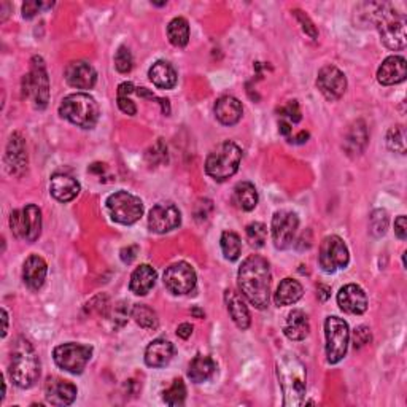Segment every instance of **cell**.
I'll return each instance as SVG.
<instances>
[{
    "instance_id": "cell-1",
    "label": "cell",
    "mask_w": 407,
    "mask_h": 407,
    "mask_svg": "<svg viewBox=\"0 0 407 407\" xmlns=\"http://www.w3.org/2000/svg\"><path fill=\"white\" fill-rule=\"evenodd\" d=\"M239 288L246 301L256 309H266L271 295V268L263 256L251 255L240 266Z\"/></svg>"
},
{
    "instance_id": "cell-2",
    "label": "cell",
    "mask_w": 407,
    "mask_h": 407,
    "mask_svg": "<svg viewBox=\"0 0 407 407\" xmlns=\"http://www.w3.org/2000/svg\"><path fill=\"white\" fill-rule=\"evenodd\" d=\"M369 19L376 24L380 38L390 50L406 48V16L396 13L390 4H366Z\"/></svg>"
},
{
    "instance_id": "cell-3",
    "label": "cell",
    "mask_w": 407,
    "mask_h": 407,
    "mask_svg": "<svg viewBox=\"0 0 407 407\" xmlns=\"http://www.w3.org/2000/svg\"><path fill=\"white\" fill-rule=\"evenodd\" d=\"M277 377L283 391V404L298 407L305 396V366L298 357L286 353L277 359Z\"/></svg>"
},
{
    "instance_id": "cell-4",
    "label": "cell",
    "mask_w": 407,
    "mask_h": 407,
    "mask_svg": "<svg viewBox=\"0 0 407 407\" xmlns=\"http://www.w3.org/2000/svg\"><path fill=\"white\" fill-rule=\"evenodd\" d=\"M10 377L19 389H31L40 377L38 355L32 344L24 337H19L13 345Z\"/></svg>"
},
{
    "instance_id": "cell-5",
    "label": "cell",
    "mask_w": 407,
    "mask_h": 407,
    "mask_svg": "<svg viewBox=\"0 0 407 407\" xmlns=\"http://www.w3.org/2000/svg\"><path fill=\"white\" fill-rule=\"evenodd\" d=\"M59 113H61L63 118L69 119L72 124L78 126V128L92 129L99 121L101 110H99L94 97L85 94V92H75V94L67 96L61 102Z\"/></svg>"
},
{
    "instance_id": "cell-6",
    "label": "cell",
    "mask_w": 407,
    "mask_h": 407,
    "mask_svg": "<svg viewBox=\"0 0 407 407\" xmlns=\"http://www.w3.org/2000/svg\"><path fill=\"white\" fill-rule=\"evenodd\" d=\"M240 161H242V150L234 142L226 140L207 158L205 172L217 182H224L239 170Z\"/></svg>"
},
{
    "instance_id": "cell-7",
    "label": "cell",
    "mask_w": 407,
    "mask_h": 407,
    "mask_svg": "<svg viewBox=\"0 0 407 407\" xmlns=\"http://www.w3.org/2000/svg\"><path fill=\"white\" fill-rule=\"evenodd\" d=\"M23 96L31 97L37 110L46 109L50 102V78L42 56H34L31 72L23 78Z\"/></svg>"
},
{
    "instance_id": "cell-8",
    "label": "cell",
    "mask_w": 407,
    "mask_h": 407,
    "mask_svg": "<svg viewBox=\"0 0 407 407\" xmlns=\"http://www.w3.org/2000/svg\"><path fill=\"white\" fill-rule=\"evenodd\" d=\"M107 210L113 222L134 224L143 215V202L128 191H118L107 199Z\"/></svg>"
},
{
    "instance_id": "cell-9",
    "label": "cell",
    "mask_w": 407,
    "mask_h": 407,
    "mask_svg": "<svg viewBox=\"0 0 407 407\" xmlns=\"http://www.w3.org/2000/svg\"><path fill=\"white\" fill-rule=\"evenodd\" d=\"M326 336V359L328 363L336 364L345 357L349 349L350 330L347 322L339 317H328L325 322Z\"/></svg>"
},
{
    "instance_id": "cell-10",
    "label": "cell",
    "mask_w": 407,
    "mask_h": 407,
    "mask_svg": "<svg viewBox=\"0 0 407 407\" xmlns=\"http://www.w3.org/2000/svg\"><path fill=\"white\" fill-rule=\"evenodd\" d=\"M10 228L15 237L36 242L42 232V210L29 204L21 210H13L10 215Z\"/></svg>"
},
{
    "instance_id": "cell-11",
    "label": "cell",
    "mask_w": 407,
    "mask_h": 407,
    "mask_svg": "<svg viewBox=\"0 0 407 407\" xmlns=\"http://www.w3.org/2000/svg\"><path fill=\"white\" fill-rule=\"evenodd\" d=\"M53 357L61 369L70 374H82L92 357V349L89 345L69 342L58 345L53 352Z\"/></svg>"
},
{
    "instance_id": "cell-12",
    "label": "cell",
    "mask_w": 407,
    "mask_h": 407,
    "mask_svg": "<svg viewBox=\"0 0 407 407\" xmlns=\"http://www.w3.org/2000/svg\"><path fill=\"white\" fill-rule=\"evenodd\" d=\"M350 255L349 249L342 239L339 236H328L323 239L322 245H320V255L318 263L320 268L325 272L332 273L337 269H345L349 266Z\"/></svg>"
},
{
    "instance_id": "cell-13",
    "label": "cell",
    "mask_w": 407,
    "mask_h": 407,
    "mask_svg": "<svg viewBox=\"0 0 407 407\" xmlns=\"http://www.w3.org/2000/svg\"><path fill=\"white\" fill-rule=\"evenodd\" d=\"M299 218L295 212L278 210L272 217V240L276 249L286 250L295 242Z\"/></svg>"
},
{
    "instance_id": "cell-14",
    "label": "cell",
    "mask_w": 407,
    "mask_h": 407,
    "mask_svg": "<svg viewBox=\"0 0 407 407\" xmlns=\"http://www.w3.org/2000/svg\"><path fill=\"white\" fill-rule=\"evenodd\" d=\"M196 272L188 263L170 264L164 272V285L173 295H188L196 288Z\"/></svg>"
},
{
    "instance_id": "cell-15",
    "label": "cell",
    "mask_w": 407,
    "mask_h": 407,
    "mask_svg": "<svg viewBox=\"0 0 407 407\" xmlns=\"http://www.w3.org/2000/svg\"><path fill=\"white\" fill-rule=\"evenodd\" d=\"M180 223H182V213L170 202L156 204L150 210L148 226L153 232L165 234V232L178 228Z\"/></svg>"
},
{
    "instance_id": "cell-16",
    "label": "cell",
    "mask_w": 407,
    "mask_h": 407,
    "mask_svg": "<svg viewBox=\"0 0 407 407\" xmlns=\"http://www.w3.org/2000/svg\"><path fill=\"white\" fill-rule=\"evenodd\" d=\"M317 86L328 101H339L347 89V78L335 65H325L318 72Z\"/></svg>"
},
{
    "instance_id": "cell-17",
    "label": "cell",
    "mask_w": 407,
    "mask_h": 407,
    "mask_svg": "<svg viewBox=\"0 0 407 407\" xmlns=\"http://www.w3.org/2000/svg\"><path fill=\"white\" fill-rule=\"evenodd\" d=\"M5 165L10 175H23L28 169V150H26L24 137L19 132L11 134L6 145Z\"/></svg>"
},
{
    "instance_id": "cell-18",
    "label": "cell",
    "mask_w": 407,
    "mask_h": 407,
    "mask_svg": "<svg viewBox=\"0 0 407 407\" xmlns=\"http://www.w3.org/2000/svg\"><path fill=\"white\" fill-rule=\"evenodd\" d=\"M337 304L340 309L352 315H362L368 309V296L362 286L355 283L345 285L337 293Z\"/></svg>"
},
{
    "instance_id": "cell-19",
    "label": "cell",
    "mask_w": 407,
    "mask_h": 407,
    "mask_svg": "<svg viewBox=\"0 0 407 407\" xmlns=\"http://www.w3.org/2000/svg\"><path fill=\"white\" fill-rule=\"evenodd\" d=\"M45 398L51 406H70L77 398V386L63 379H48L45 385Z\"/></svg>"
},
{
    "instance_id": "cell-20",
    "label": "cell",
    "mask_w": 407,
    "mask_h": 407,
    "mask_svg": "<svg viewBox=\"0 0 407 407\" xmlns=\"http://www.w3.org/2000/svg\"><path fill=\"white\" fill-rule=\"evenodd\" d=\"M65 80L77 89H91L97 82V72L88 63L75 61L65 67Z\"/></svg>"
},
{
    "instance_id": "cell-21",
    "label": "cell",
    "mask_w": 407,
    "mask_h": 407,
    "mask_svg": "<svg viewBox=\"0 0 407 407\" xmlns=\"http://www.w3.org/2000/svg\"><path fill=\"white\" fill-rule=\"evenodd\" d=\"M407 77V64L403 56H390L377 70V80L380 85L391 86L403 83Z\"/></svg>"
},
{
    "instance_id": "cell-22",
    "label": "cell",
    "mask_w": 407,
    "mask_h": 407,
    "mask_svg": "<svg viewBox=\"0 0 407 407\" xmlns=\"http://www.w3.org/2000/svg\"><path fill=\"white\" fill-rule=\"evenodd\" d=\"M50 192L59 202H70L78 196L80 183L67 173H55L50 182Z\"/></svg>"
},
{
    "instance_id": "cell-23",
    "label": "cell",
    "mask_w": 407,
    "mask_h": 407,
    "mask_svg": "<svg viewBox=\"0 0 407 407\" xmlns=\"http://www.w3.org/2000/svg\"><path fill=\"white\" fill-rule=\"evenodd\" d=\"M173 353H175V349H173L172 342L165 339H155L146 347L145 363L150 368H164L165 364L170 363Z\"/></svg>"
},
{
    "instance_id": "cell-24",
    "label": "cell",
    "mask_w": 407,
    "mask_h": 407,
    "mask_svg": "<svg viewBox=\"0 0 407 407\" xmlns=\"http://www.w3.org/2000/svg\"><path fill=\"white\" fill-rule=\"evenodd\" d=\"M46 273H48V266H46L45 259L38 255H32L26 259L23 268V280L24 283L29 286L31 290H40L45 283Z\"/></svg>"
},
{
    "instance_id": "cell-25",
    "label": "cell",
    "mask_w": 407,
    "mask_h": 407,
    "mask_svg": "<svg viewBox=\"0 0 407 407\" xmlns=\"http://www.w3.org/2000/svg\"><path fill=\"white\" fill-rule=\"evenodd\" d=\"M369 134L368 129H366V124L362 119L353 123L350 126V129L347 131V134L344 137V148L347 151V155L355 158L359 156L364 151L366 145H368Z\"/></svg>"
},
{
    "instance_id": "cell-26",
    "label": "cell",
    "mask_w": 407,
    "mask_h": 407,
    "mask_svg": "<svg viewBox=\"0 0 407 407\" xmlns=\"http://www.w3.org/2000/svg\"><path fill=\"white\" fill-rule=\"evenodd\" d=\"M242 102L232 96L219 97L215 104V116L224 126L237 124L242 118Z\"/></svg>"
},
{
    "instance_id": "cell-27",
    "label": "cell",
    "mask_w": 407,
    "mask_h": 407,
    "mask_svg": "<svg viewBox=\"0 0 407 407\" xmlns=\"http://www.w3.org/2000/svg\"><path fill=\"white\" fill-rule=\"evenodd\" d=\"M224 303L226 307H228V312L232 318V322L236 323L239 330H249L250 328V312L246 309L245 303L242 301V298L239 296V293L234 290H226L224 291Z\"/></svg>"
},
{
    "instance_id": "cell-28",
    "label": "cell",
    "mask_w": 407,
    "mask_h": 407,
    "mask_svg": "<svg viewBox=\"0 0 407 407\" xmlns=\"http://www.w3.org/2000/svg\"><path fill=\"white\" fill-rule=\"evenodd\" d=\"M156 283V271L150 264H142L132 272L129 288L137 296H145Z\"/></svg>"
},
{
    "instance_id": "cell-29",
    "label": "cell",
    "mask_w": 407,
    "mask_h": 407,
    "mask_svg": "<svg viewBox=\"0 0 407 407\" xmlns=\"http://www.w3.org/2000/svg\"><path fill=\"white\" fill-rule=\"evenodd\" d=\"M310 325L309 318H307L303 310H293L286 317V322L283 325V335L290 340H304L309 336Z\"/></svg>"
},
{
    "instance_id": "cell-30",
    "label": "cell",
    "mask_w": 407,
    "mask_h": 407,
    "mask_svg": "<svg viewBox=\"0 0 407 407\" xmlns=\"http://www.w3.org/2000/svg\"><path fill=\"white\" fill-rule=\"evenodd\" d=\"M153 85L161 89H172L177 85V72L169 63L156 61L148 70Z\"/></svg>"
},
{
    "instance_id": "cell-31",
    "label": "cell",
    "mask_w": 407,
    "mask_h": 407,
    "mask_svg": "<svg viewBox=\"0 0 407 407\" xmlns=\"http://www.w3.org/2000/svg\"><path fill=\"white\" fill-rule=\"evenodd\" d=\"M304 290L303 285L298 282L295 278H283L280 282L278 288L276 291V296H273V301L280 307V305H291L298 303L299 299L303 298Z\"/></svg>"
},
{
    "instance_id": "cell-32",
    "label": "cell",
    "mask_w": 407,
    "mask_h": 407,
    "mask_svg": "<svg viewBox=\"0 0 407 407\" xmlns=\"http://www.w3.org/2000/svg\"><path fill=\"white\" fill-rule=\"evenodd\" d=\"M232 204L237 209L250 212L258 205V191L255 185L250 182H240L236 185L234 192H232Z\"/></svg>"
},
{
    "instance_id": "cell-33",
    "label": "cell",
    "mask_w": 407,
    "mask_h": 407,
    "mask_svg": "<svg viewBox=\"0 0 407 407\" xmlns=\"http://www.w3.org/2000/svg\"><path fill=\"white\" fill-rule=\"evenodd\" d=\"M215 369H217V366L215 363H213V359L210 357L196 355L195 358H192V362L190 363L188 377L191 379V382L202 384L213 376Z\"/></svg>"
},
{
    "instance_id": "cell-34",
    "label": "cell",
    "mask_w": 407,
    "mask_h": 407,
    "mask_svg": "<svg viewBox=\"0 0 407 407\" xmlns=\"http://www.w3.org/2000/svg\"><path fill=\"white\" fill-rule=\"evenodd\" d=\"M168 37L177 48H183L190 42V24L185 18H173L168 26Z\"/></svg>"
},
{
    "instance_id": "cell-35",
    "label": "cell",
    "mask_w": 407,
    "mask_h": 407,
    "mask_svg": "<svg viewBox=\"0 0 407 407\" xmlns=\"http://www.w3.org/2000/svg\"><path fill=\"white\" fill-rule=\"evenodd\" d=\"M131 315L132 318H134V322L139 326H142L143 330H150V331L158 330L159 318H158V313L153 310L151 307L145 305V304H136L134 307H132Z\"/></svg>"
},
{
    "instance_id": "cell-36",
    "label": "cell",
    "mask_w": 407,
    "mask_h": 407,
    "mask_svg": "<svg viewBox=\"0 0 407 407\" xmlns=\"http://www.w3.org/2000/svg\"><path fill=\"white\" fill-rule=\"evenodd\" d=\"M222 250L226 259L229 261H236V259L240 256V251H242V242H240V237L232 231H224L222 234Z\"/></svg>"
},
{
    "instance_id": "cell-37",
    "label": "cell",
    "mask_w": 407,
    "mask_h": 407,
    "mask_svg": "<svg viewBox=\"0 0 407 407\" xmlns=\"http://www.w3.org/2000/svg\"><path fill=\"white\" fill-rule=\"evenodd\" d=\"M186 398V386L182 379H175L168 390L163 393V399L168 406H182Z\"/></svg>"
},
{
    "instance_id": "cell-38",
    "label": "cell",
    "mask_w": 407,
    "mask_h": 407,
    "mask_svg": "<svg viewBox=\"0 0 407 407\" xmlns=\"http://www.w3.org/2000/svg\"><path fill=\"white\" fill-rule=\"evenodd\" d=\"M386 146L391 151L399 153V155H406V129L404 126L398 124L391 128L386 134Z\"/></svg>"
},
{
    "instance_id": "cell-39",
    "label": "cell",
    "mask_w": 407,
    "mask_h": 407,
    "mask_svg": "<svg viewBox=\"0 0 407 407\" xmlns=\"http://www.w3.org/2000/svg\"><path fill=\"white\" fill-rule=\"evenodd\" d=\"M386 228H389V213L382 209H377L371 213L369 217V229L374 237H382Z\"/></svg>"
},
{
    "instance_id": "cell-40",
    "label": "cell",
    "mask_w": 407,
    "mask_h": 407,
    "mask_svg": "<svg viewBox=\"0 0 407 407\" xmlns=\"http://www.w3.org/2000/svg\"><path fill=\"white\" fill-rule=\"evenodd\" d=\"M246 239H249V242L251 246H255V249H261V246L266 244V240H268V228H266V224L263 223H250L246 226Z\"/></svg>"
},
{
    "instance_id": "cell-41",
    "label": "cell",
    "mask_w": 407,
    "mask_h": 407,
    "mask_svg": "<svg viewBox=\"0 0 407 407\" xmlns=\"http://www.w3.org/2000/svg\"><path fill=\"white\" fill-rule=\"evenodd\" d=\"M128 315H129V309H128V305H126V303H118L110 312L107 310L104 317L109 318L112 330H118V328H121V326H124L126 322H128Z\"/></svg>"
},
{
    "instance_id": "cell-42",
    "label": "cell",
    "mask_w": 407,
    "mask_h": 407,
    "mask_svg": "<svg viewBox=\"0 0 407 407\" xmlns=\"http://www.w3.org/2000/svg\"><path fill=\"white\" fill-rule=\"evenodd\" d=\"M132 65H134V59H132L129 48H126V46H119V50L116 51V56H115L116 70L119 73H129L132 70Z\"/></svg>"
},
{
    "instance_id": "cell-43",
    "label": "cell",
    "mask_w": 407,
    "mask_h": 407,
    "mask_svg": "<svg viewBox=\"0 0 407 407\" xmlns=\"http://www.w3.org/2000/svg\"><path fill=\"white\" fill-rule=\"evenodd\" d=\"M146 159H148L150 164H159L168 159V146L164 145L163 139H159L158 142L148 150V153H146Z\"/></svg>"
},
{
    "instance_id": "cell-44",
    "label": "cell",
    "mask_w": 407,
    "mask_h": 407,
    "mask_svg": "<svg viewBox=\"0 0 407 407\" xmlns=\"http://www.w3.org/2000/svg\"><path fill=\"white\" fill-rule=\"evenodd\" d=\"M280 113V116L288 119V123H299L301 121V109H299V104L296 101H290L288 104H285L283 107H280L277 110Z\"/></svg>"
},
{
    "instance_id": "cell-45",
    "label": "cell",
    "mask_w": 407,
    "mask_h": 407,
    "mask_svg": "<svg viewBox=\"0 0 407 407\" xmlns=\"http://www.w3.org/2000/svg\"><path fill=\"white\" fill-rule=\"evenodd\" d=\"M293 13H295V16L299 21V24H301V28L305 32V36H309L312 40H317L318 38V31L315 28V24L312 23V19L307 16L305 13L301 11V10H293Z\"/></svg>"
},
{
    "instance_id": "cell-46",
    "label": "cell",
    "mask_w": 407,
    "mask_h": 407,
    "mask_svg": "<svg viewBox=\"0 0 407 407\" xmlns=\"http://www.w3.org/2000/svg\"><path fill=\"white\" fill-rule=\"evenodd\" d=\"M212 212H213V202L210 201V199H199V201L196 202V207H195L196 222H199V223L207 222L209 217L212 215Z\"/></svg>"
},
{
    "instance_id": "cell-47",
    "label": "cell",
    "mask_w": 407,
    "mask_h": 407,
    "mask_svg": "<svg viewBox=\"0 0 407 407\" xmlns=\"http://www.w3.org/2000/svg\"><path fill=\"white\" fill-rule=\"evenodd\" d=\"M53 5H55L53 2H38V0H29V2H26L23 5V16L29 19L32 16H36L37 13H40V11L51 9Z\"/></svg>"
},
{
    "instance_id": "cell-48",
    "label": "cell",
    "mask_w": 407,
    "mask_h": 407,
    "mask_svg": "<svg viewBox=\"0 0 407 407\" xmlns=\"http://www.w3.org/2000/svg\"><path fill=\"white\" fill-rule=\"evenodd\" d=\"M371 340L372 336L368 326H359V328H357L355 332H353V345H355V349H362V347L368 345Z\"/></svg>"
},
{
    "instance_id": "cell-49",
    "label": "cell",
    "mask_w": 407,
    "mask_h": 407,
    "mask_svg": "<svg viewBox=\"0 0 407 407\" xmlns=\"http://www.w3.org/2000/svg\"><path fill=\"white\" fill-rule=\"evenodd\" d=\"M118 107H119V110L129 116H134L137 113V107L134 102L131 101L129 96H118Z\"/></svg>"
},
{
    "instance_id": "cell-50",
    "label": "cell",
    "mask_w": 407,
    "mask_h": 407,
    "mask_svg": "<svg viewBox=\"0 0 407 407\" xmlns=\"http://www.w3.org/2000/svg\"><path fill=\"white\" fill-rule=\"evenodd\" d=\"M137 251H139V249H137L136 245L124 246V249L121 250V253H119V256H121V261H123L124 264H131V263L136 259Z\"/></svg>"
},
{
    "instance_id": "cell-51",
    "label": "cell",
    "mask_w": 407,
    "mask_h": 407,
    "mask_svg": "<svg viewBox=\"0 0 407 407\" xmlns=\"http://www.w3.org/2000/svg\"><path fill=\"white\" fill-rule=\"evenodd\" d=\"M395 234L401 239H407V218L404 215H399L395 222Z\"/></svg>"
},
{
    "instance_id": "cell-52",
    "label": "cell",
    "mask_w": 407,
    "mask_h": 407,
    "mask_svg": "<svg viewBox=\"0 0 407 407\" xmlns=\"http://www.w3.org/2000/svg\"><path fill=\"white\" fill-rule=\"evenodd\" d=\"M192 335V326L190 323H182L177 328V336L182 337V339H190Z\"/></svg>"
},
{
    "instance_id": "cell-53",
    "label": "cell",
    "mask_w": 407,
    "mask_h": 407,
    "mask_svg": "<svg viewBox=\"0 0 407 407\" xmlns=\"http://www.w3.org/2000/svg\"><path fill=\"white\" fill-rule=\"evenodd\" d=\"M317 296L318 299L322 303H326L330 299L331 296V288L328 285H318V288H317Z\"/></svg>"
},
{
    "instance_id": "cell-54",
    "label": "cell",
    "mask_w": 407,
    "mask_h": 407,
    "mask_svg": "<svg viewBox=\"0 0 407 407\" xmlns=\"http://www.w3.org/2000/svg\"><path fill=\"white\" fill-rule=\"evenodd\" d=\"M132 92H136V88L132 83H121L118 86V96H131Z\"/></svg>"
},
{
    "instance_id": "cell-55",
    "label": "cell",
    "mask_w": 407,
    "mask_h": 407,
    "mask_svg": "<svg viewBox=\"0 0 407 407\" xmlns=\"http://www.w3.org/2000/svg\"><path fill=\"white\" fill-rule=\"evenodd\" d=\"M278 131H280V134H282V136L288 137L291 134V124L288 121H285V119H280Z\"/></svg>"
},
{
    "instance_id": "cell-56",
    "label": "cell",
    "mask_w": 407,
    "mask_h": 407,
    "mask_svg": "<svg viewBox=\"0 0 407 407\" xmlns=\"http://www.w3.org/2000/svg\"><path fill=\"white\" fill-rule=\"evenodd\" d=\"M2 320H4V331H2V337H6L9 335V313H6L5 309H2Z\"/></svg>"
},
{
    "instance_id": "cell-57",
    "label": "cell",
    "mask_w": 407,
    "mask_h": 407,
    "mask_svg": "<svg viewBox=\"0 0 407 407\" xmlns=\"http://www.w3.org/2000/svg\"><path fill=\"white\" fill-rule=\"evenodd\" d=\"M307 139H309V134H307L305 131H303L301 134H299L298 137H295L291 140V142H295V143H304V142H307Z\"/></svg>"
},
{
    "instance_id": "cell-58",
    "label": "cell",
    "mask_w": 407,
    "mask_h": 407,
    "mask_svg": "<svg viewBox=\"0 0 407 407\" xmlns=\"http://www.w3.org/2000/svg\"><path fill=\"white\" fill-rule=\"evenodd\" d=\"M191 313H192V315H195L196 318H204V317H205V313H204L201 309H199V307H192Z\"/></svg>"
},
{
    "instance_id": "cell-59",
    "label": "cell",
    "mask_w": 407,
    "mask_h": 407,
    "mask_svg": "<svg viewBox=\"0 0 407 407\" xmlns=\"http://www.w3.org/2000/svg\"><path fill=\"white\" fill-rule=\"evenodd\" d=\"M153 5H158V6H163V5H165V2H153Z\"/></svg>"
}]
</instances>
